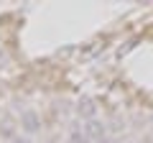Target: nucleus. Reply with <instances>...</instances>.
<instances>
[{
    "label": "nucleus",
    "mask_w": 153,
    "mask_h": 143,
    "mask_svg": "<svg viewBox=\"0 0 153 143\" xmlns=\"http://www.w3.org/2000/svg\"><path fill=\"white\" fill-rule=\"evenodd\" d=\"M21 123H23V128H26L28 133H33V130H38V118H36V112H23V118H21Z\"/></svg>",
    "instance_id": "1"
},
{
    "label": "nucleus",
    "mask_w": 153,
    "mask_h": 143,
    "mask_svg": "<svg viewBox=\"0 0 153 143\" xmlns=\"http://www.w3.org/2000/svg\"><path fill=\"white\" fill-rule=\"evenodd\" d=\"M69 143H89V136H87V133H82L79 128H71V133H69Z\"/></svg>",
    "instance_id": "2"
},
{
    "label": "nucleus",
    "mask_w": 153,
    "mask_h": 143,
    "mask_svg": "<svg viewBox=\"0 0 153 143\" xmlns=\"http://www.w3.org/2000/svg\"><path fill=\"white\" fill-rule=\"evenodd\" d=\"M84 133H87V136H102L105 130L100 128V123H94V120H92V123H87V128H84Z\"/></svg>",
    "instance_id": "3"
},
{
    "label": "nucleus",
    "mask_w": 153,
    "mask_h": 143,
    "mask_svg": "<svg viewBox=\"0 0 153 143\" xmlns=\"http://www.w3.org/2000/svg\"><path fill=\"white\" fill-rule=\"evenodd\" d=\"M79 112H84V115H94V105L89 102V100H84V102H79Z\"/></svg>",
    "instance_id": "4"
},
{
    "label": "nucleus",
    "mask_w": 153,
    "mask_h": 143,
    "mask_svg": "<svg viewBox=\"0 0 153 143\" xmlns=\"http://www.w3.org/2000/svg\"><path fill=\"white\" fill-rule=\"evenodd\" d=\"M13 143H31V141H28V138H16Z\"/></svg>",
    "instance_id": "5"
}]
</instances>
